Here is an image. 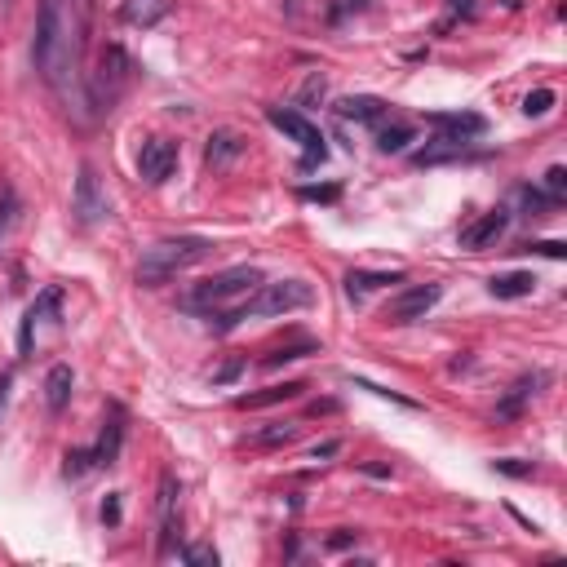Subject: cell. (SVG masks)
Returning a JSON list of instances; mask_svg holds the SVG:
<instances>
[{
	"instance_id": "cell-11",
	"label": "cell",
	"mask_w": 567,
	"mask_h": 567,
	"mask_svg": "<svg viewBox=\"0 0 567 567\" xmlns=\"http://www.w3.org/2000/svg\"><path fill=\"white\" fill-rule=\"evenodd\" d=\"M58 311H63V288H45V293H40L36 302L27 306L23 328H18V350H23V355H32V337H36V328L45 324V319H58Z\"/></svg>"
},
{
	"instance_id": "cell-43",
	"label": "cell",
	"mask_w": 567,
	"mask_h": 567,
	"mask_svg": "<svg viewBox=\"0 0 567 567\" xmlns=\"http://www.w3.org/2000/svg\"><path fill=\"white\" fill-rule=\"evenodd\" d=\"M452 14H461V18H470V14H474V0H452Z\"/></svg>"
},
{
	"instance_id": "cell-39",
	"label": "cell",
	"mask_w": 567,
	"mask_h": 567,
	"mask_svg": "<svg viewBox=\"0 0 567 567\" xmlns=\"http://www.w3.org/2000/svg\"><path fill=\"white\" fill-rule=\"evenodd\" d=\"M337 452H342V443H337V439L315 443V448H311V461H328V457H337Z\"/></svg>"
},
{
	"instance_id": "cell-33",
	"label": "cell",
	"mask_w": 567,
	"mask_h": 567,
	"mask_svg": "<svg viewBox=\"0 0 567 567\" xmlns=\"http://www.w3.org/2000/svg\"><path fill=\"white\" fill-rule=\"evenodd\" d=\"M355 386H359V390H373L377 399H390V404H399V408H417V404H412V399H404V395H399V390H386V386H377V381H364V377H355Z\"/></svg>"
},
{
	"instance_id": "cell-25",
	"label": "cell",
	"mask_w": 567,
	"mask_h": 567,
	"mask_svg": "<svg viewBox=\"0 0 567 567\" xmlns=\"http://www.w3.org/2000/svg\"><path fill=\"white\" fill-rule=\"evenodd\" d=\"M297 439V426L293 421H271L266 430H257L253 435V448H284V443Z\"/></svg>"
},
{
	"instance_id": "cell-22",
	"label": "cell",
	"mask_w": 567,
	"mask_h": 567,
	"mask_svg": "<svg viewBox=\"0 0 567 567\" xmlns=\"http://www.w3.org/2000/svg\"><path fill=\"white\" fill-rule=\"evenodd\" d=\"M381 111H386V102L373 98V94H359V98H342V102H337V116H342V120H359V125H364V120H381Z\"/></svg>"
},
{
	"instance_id": "cell-28",
	"label": "cell",
	"mask_w": 567,
	"mask_h": 567,
	"mask_svg": "<svg viewBox=\"0 0 567 567\" xmlns=\"http://www.w3.org/2000/svg\"><path fill=\"white\" fill-rule=\"evenodd\" d=\"M492 470H497V474H510V479H532V474H536L532 461H519V457H501V461H492Z\"/></svg>"
},
{
	"instance_id": "cell-9",
	"label": "cell",
	"mask_w": 567,
	"mask_h": 567,
	"mask_svg": "<svg viewBox=\"0 0 567 567\" xmlns=\"http://www.w3.org/2000/svg\"><path fill=\"white\" fill-rule=\"evenodd\" d=\"M439 297H443V284H412L399 297H390L386 319L390 324H417V319H426L430 311H435Z\"/></svg>"
},
{
	"instance_id": "cell-4",
	"label": "cell",
	"mask_w": 567,
	"mask_h": 567,
	"mask_svg": "<svg viewBox=\"0 0 567 567\" xmlns=\"http://www.w3.org/2000/svg\"><path fill=\"white\" fill-rule=\"evenodd\" d=\"M133 85V63L120 45H107L98 58V71L89 80V94H94V107L98 111H111V102H120V94Z\"/></svg>"
},
{
	"instance_id": "cell-6",
	"label": "cell",
	"mask_w": 567,
	"mask_h": 567,
	"mask_svg": "<svg viewBox=\"0 0 567 567\" xmlns=\"http://www.w3.org/2000/svg\"><path fill=\"white\" fill-rule=\"evenodd\" d=\"M71 213H76L80 226H98V222L111 218L107 187H102V178H98L94 164H80V173H76V195H71Z\"/></svg>"
},
{
	"instance_id": "cell-37",
	"label": "cell",
	"mask_w": 567,
	"mask_h": 567,
	"mask_svg": "<svg viewBox=\"0 0 567 567\" xmlns=\"http://www.w3.org/2000/svg\"><path fill=\"white\" fill-rule=\"evenodd\" d=\"M102 523H107V528H120V492H111V497L102 501Z\"/></svg>"
},
{
	"instance_id": "cell-34",
	"label": "cell",
	"mask_w": 567,
	"mask_h": 567,
	"mask_svg": "<svg viewBox=\"0 0 567 567\" xmlns=\"http://www.w3.org/2000/svg\"><path fill=\"white\" fill-rule=\"evenodd\" d=\"M85 470H94V452H67V479H80Z\"/></svg>"
},
{
	"instance_id": "cell-17",
	"label": "cell",
	"mask_w": 567,
	"mask_h": 567,
	"mask_svg": "<svg viewBox=\"0 0 567 567\" xmlns=\"http://www.w3.org/2000/svg\"><path fill=\"white\" fill-rule=\"evenodd\" d=\"M169 9H173V0H125L120 5V18H125L129 27H156V23H164L169 18Z\"/></svg>"
},
{
	"instance_id": "cell-38",
	"label": "cell",
	"mask_w": 567,
	"mask_h": 567,
	"mask_svg": "<svg viewBox=\"0 0 567 567\" xmlns=\"http://www.w3.org/2000/svg\"><path fill=\"white\" fill-rule=\"evenodd\" d=\"M244 373V359H231V364H222L218 373H213V386H226V381H235Z\"/></svg>"
},
{
	"instance_id": "cell-36",
	"label": "cell",
	"mask_w": 567,
	"mask_h": 567,
	"mask_svg": "<svg viewBox=\"0 0 567 567\" xmlns=\"http://www.w3.org/2000/svg\"><path fill=\"white\" fill-rule=\"evenodd\" d=\"M523 249H528V253H541V257H554V262H559V257H567V244H559V240H541V244H523Z\"/></svg>"
},
{
	"instance_id": "cell-31",
	"label": "cell",
	"mask_w": 567,
	"mask_h": 567,
	"mask_svg": "<svg viewBox=\"0 0 567 567\" xmlns=\"http://www.w3.org/2000/svg\"><path fill=\"white\" fill-rule=\"evenodd\" d=\"M14 213H18L14 187H0V240H5V231H9V222H14Z\"/></svg>"
},
{
	"instance_id": "cell-32",
	"label": "cell",
	"mask_w": 567,
	"mask_h": 567,
	"mask_svg": "<svg viewBox=\"0 0 567 567\" xmlns=\"http://www.w3.org/2000/svg\"><path fill=\"white\" fill-rule=\"evenodd\" d=\"M182 559H187L191 567H218V550H213V545H187Z\"/></svg>"
},
{
	"instance_id": "cell-26",
	"label": "cell",
	"mask_w": 567,
	"mask_h": 567,
	"mask_svg": "<svg viewBox=\"0 0 567 567\" xmlns=\"http://www.w3.org/2000/svg\"><path fill=\"white\" fill-rule=\"evenodd\" d=\"M412 142V125H390V129H381L377 133V147L386 151V156H395V151H404Z\"/></svg>"
},
{
	"instance_id": "cell-21",
	"label": "cell",
	"mask_w": 567,
	"mask_h": 567,
	"mask_svg": "<svg viewBox=\"0 0 567 567\" xmlns=\"http://www.w3.org/2000/svg\"><path fill=\"white\" fill-rule=\"evenodd\" d=\"M399 280H404L399 271H350V275H346V293L359 302V297H368L373 288H381V284H399Z\"/></svg>"
},
{
	"instance_id": "cell-10",
	"label": "cell",
	"mask_w": 567,
	"mask_h": 567,
	"mask_svg": "<svg viewBox=\"0 0 567 567\" xmlns=\"http://www.w3.org/2000/svg\"><path fill=\"white\" fill-rule=\"evenodd\" d=\"M173 169H178V142H173V138H147V142H142V151H138L142 182L160 187V182H169Z\"/></svg>"
},
{
	"instance_id": "cell-29",
	"label": "cell",
	"mask_w": 567,
	"mask_h": 567,
	"mask_svg": "<svg viewBox=\"0 0 567 567\" xmlns=\"http://www.w3.org/2000/svg\"><path fill=\"white\" fill-rule=\"evenodd\" d=\"M550 107H554V89H532V94L523 98V116H545Z\"/></svg>"
},
{
	"instance_id": "cell-40",
	"label": "cell",
	"mask_w": 567,
	"mask_h": 567,
	"mask_svg": "<svg viewBox=\"0 0 567 567\" xmlns=\"http://www.w3.org/2000/svg\"><path fill=\"white\" fill-rule=\"evenodd\" d=\"M346 545H355V532H333V536H328V550H346Z\"/></svg>"
},
{
	"instance_id": "cell-12",
	"label": "cell",
	"mask_w": 567,
	"mask_h": 567,
	"mask_svg": "<svg viewBox=\"0 0 567 567\" xmlns=\"http://www.w3.org/2000/svg\"><path fill=\"white\" fill-rule=\"evenodd\" d=\"M120 448H125V408L111 404L107 421H102V435H98L94 448H89V452H94V466H116Z\"/></svg>"
},
{
	"instance_id": "cell-5",
	"label": "cell",
	"mask_w": 567,
	"mask_h": 567,
	"mask_svg": "<svg viewBox=\"0 0 567 567\" xmlns=\"http://www.w3.org/2000/svg\"><path fill=\"white\" fill-rule=\"evenodd\" d=\"M315 302V288L306 280H280V284H262L257 293L244 302V319L249 315H288V311H306Z\"/></svg>"
},
{
	"instance_id": "cell-15",
	"label": "cell",
	"mask_w": 567,
	"mask_h": 567,
	"mask_svg": "<svg viewBox=\"0 0 567 567\" xmlns=\"http://www.w3.org/2000/svg\"><path fill=\"white\" fill-rule=\"evenodd\" d=\"M545 386V373H528V377H519L514 381L510 390H505V395L497 399V417L501 421H514V417H523V408L532 404L536 399V390Z\"/></svg>"
},
{
	"instance_id": "cell-18",
	"label": "cell",
	"mask_w": 567,
	"mask_h": 567,
	"mask_svg": "<svg viewBox=\"0 0 567 567\" xmlns=\"http://www.w3.org/2000/svg\"><path fill=\"white\" fill-rule=\"evenodd\" d=\"M302 390H306L302 381H280V386H266V390H257V395H240V399H235V408H244V412L275 408V404H288V399H297Z\"/></svg>"
},
{
	"instance_id": "cell-44",
	"label": "cell",
	"mask_w": 567,
	"mask_h": 567,
	"mask_svg": "<svg viewBox=\"0 0 567 567\" xmlns=\"http://www.w3.org/2000/svg\"><path fill=\"white\" fill-rule=\"evenodd\" d=\"M346 5H350V9H364V5H368V0H346Z\"/></svg>"
},
{
	"instance_id": "cell-23",
	"label": "cell",
	"mask_w": 567,
	"mask_h": 567,
	"mask_svg": "<svg viewBox=\"0 0 567 567\" xmlns=\"http://www.w3.org/2000/svg\"><path fill=\"white\" fill-rule=\"evenodd\" d=\"M461 151H466V142H452V138H443V133H439V138H430L426 147L417 151V164H443V160H457Z\"/></svg>"
},
{
	"instance_id": "cell-2",
	"label": "cell",
	"mask_w": 567,
	"mask_h": 567,
	"mask_svg": "<svg viewBox=\"0 0 567 567\" xmlns=\"http://www.w3.org/2000/svg\"><path fill=\"white\" fill-rule=\"evenodd\" d=\"M209 253H213V244L200 240V235L160 240V244H151V249L142 253V262H138V271H133V280H138V288H160V284H169L173 275H182V271H191V266H200Z\"/></svg>"
},
{
	"instance_id": "cell-3",
	"label": "cell",
	"mask_w": 567,
	"mask_h": 567,
	"mask_svg": "<svg viewBox=\"0 0 567 567\" xmlns=\"http://www.w3.org/2000/svg\"><path fill=\"white\" fill-rule=\"evenodd\" d=\"M262 284H266V275L257 271V266H231V271H222V275H213V280L195 284V293L187 297V311L218 315V311H226V306L249 302Z\"/></svg>"
},
{
	"instance_id": "cell-42",
	"label": "cell",
	"mask_w": 567,
	"mask_h": 567,
	"mask_svg": "<svg viewBox=\"0 0 567 567\" xmlns=\"http://www.w3.org/2000/svg\"><path fill=\"white\" fill-rule=\"evenodd\" d=\"M302 195H306V200H337V187H324V191H315V187H306Z\"/></svg>"
},
{
	"instance_id": "cell-14",
	"label": "cell",
	"mask_w": 567,
	"mask_h": 567,
	"mask_svg": "<svg viewBox=\"0 0 567 567\" xmlns=\"http://www.w3.org/2000/svg\"><path fill=\"white\" fill-rule=\"evenodd\" d=\"M430 125H435L443 138H452V142H470V138H479V133L488 129V120L474 116V111H435Z\"/></svg>"
},
{
	"instance_id": "cell-41",
	"label": "cell",
	"mask_w": 567,
	"mask_h": 567,
	"mask_svg": "<svg viewBox=\"0 0 567 567\" xmlns=\"http://www.w3.org/2000/svg\"><path fill=\"white\" fill-rule=\"evenodd\" d=\"M9 390H14V368L0 373V412H5V404H9Z\"/></svg>"
},
{
	"instance_id": "cell-45",
	"label": "cell",
	"mask_w": 567,
	"mask_h": 567,
	"mask_svg": "<svg viewBox=\"0 0 567 567\" xmlns=\"http://www.w3.org/2000/svg\"><path fill=\"white\" fill-rule=\"evenodd\" d=\"M0 5H5V9H9V5H14V0H0Z\"/></svg>"
},
{
	"instance_id": "cell-7",
	"label": "cell",
	"mask_w": 567,
	"mask_h": 567,
	"mask_svg": "<svg viewBox=\"0 0 567 567\" xmlns=\"http://www.w3.org/2000/svg\"><path fill=\"white\" fill-rule=\"evenodd\" d=\"M266 120H271V125L280 129V133H288V138H293L297 147L306 151V156H302V169H315V164L328 156L324 133H319L306 116H297V111H284V107H266Z\"/></svg>"
},
{
	"instance_id": "cell-20",
	"label": "cell",
	"mask_w": 567,
	"mask_h": 567,
	"mask_svg": "<svg viewBox=\"0 0 567 567\" xmlns=\"http://www.w3.org/2000/svg\"><path fill=\"white\" fill-rule=\"evenodd\" d=\"M536 288V275L532 271H505V275H492L488 293L501 297V302H510V297H528Z\"/></svg>"
},
{
	"instance_id": "cell-1",
	"label": "cell",
	"mask_w": 567,
	"mask_h": 567,
	"mask_svg": "<svg viewBox=\"0 0 567 567\" xmlns=\"http://www.w3.org/2000/svg\"><path fill=\"white\" fill-rule=\"evenodd\" d=\"M89 14L94 0H40L36 40H32V63L49 89L71 94L80 76V54L89 40Z\"/></svg>"
},
{
	"instance_id": "cell-30",
	"label": "cell",
	"mask_w": 567,
	"mask_h": 567,
	"mask_svg": "<svg viewBox=\"0 0 567 567\" xmlns=\"http://www.w3.org/2000/svg\"><path fill=\"white\" fill-rule=\"evenodd\" d=\"M545 191H550L554 204L567 195V169H563V164H550V169H545Z\"/></svg>"
},
{
	"instance_id": "cell-16",
	"label": "cell",
	"mask_w": 567,
	"mask_h": 567,
	"mask_svg": "<svg viewBox=\"0 0 567 567\" xmlns=\"http://www.w3.org/2000/svg\"><path fill=\"white\" fill-rule=\"evenodd\" d=\"M244 156V138L235 129H218L209 138V147H204V164H209L213 173H222V169H231L235 160Z\"/></svg>"
},
{
	"instance_id": "cell-13",
	"label": "cell",
	"mask_w": 567,
	"mask_h": 567,
	"mask_svg": "<svg viewBox=\"0 0 567 567\" xmlns=\"http://www.w3.org/2000/svg\"><path fill=\"white\" fill-rule=\"evenodd\" d=\"M505 226H510V213H505V209H492V213H483L479 222H470L466 231H461V249H470V253L488 249V244H497L501 235H505Z\"/></svg>"
},
{
	"instance_id": "cell-27",
	"label": "cell",
	"mask_w": 567,
	"mask_h": 567,
	"mask_svg": "<svg viewBox=\"0 0 567 567\" xmlns=\"http://www.w3.org/2000/svg\"><path fill=\"white\" fill-rule=\"evenodd\" d=\"M324 94H328V80L319 76V71H311V80L302 85V94H297V102H302V107H315V102H324Z\"/></svg>"
},
{
	"instance_id": "cell-8",
	"label": "cell",
	"mask_w": 567,
	"mask_h": 567,
	"mask_svg": "<svg viewBox=\"0 0 567 567\" xmlns=\"http://www.w3.org/2000/svg\"><path fill=\"white\" fill-rule=\"evenodd\" d=\"M156 514H160V559H169L178 550V532H182V483L173 474H160Z\"/></svg>"
},
{
	"instance_id": "cell-19",
	"label": "cell",
	"mask_w": 567,
	"mask_h": 567,
	"mask_svg": "<svg viewBox=\"0 0 567 567\" xmlns=\"http://www.w3.org/2000/svg\"><path fill=\"white\" fill-rule=\"evenodd\" d=\"M71 390H76V373H71V364H54L45 373V404L49 412H63L71 404Z\"/></svg>"
},
{
	"instance_id": "cell-24",
	"label": "cell",
	"mask_w": 567,
	"mask_h": 567,
	"mask_svg": "<svg viewBox=\"0 0 567 567\" xmlns=\"http://www.w3.org/2000/svg\"><path fill=\"white\" fill-rule=\"evenodd\" d=\"M306 355H319V342H311V337H302V342H293V346L271 350V355H262V364L266 368H284V364H297V359H306Z\"/></svg>"
},
{
	"instance_id": "cell-35",
	"label": "cell",
	"mask_w": 567,
	"mask_h": 567,
	"mask_svg": "<svg viewBox=\"0 0 567 567\" xmlns=\"http://www.w3.org/2000/svg\"><path fill=\"white\" fill-rule=\"evenodd\" d=\"M523 209H528V218H545V204H554V200H545L541 191H532V187H523Z\"/></svg>"
}]
</instances>
